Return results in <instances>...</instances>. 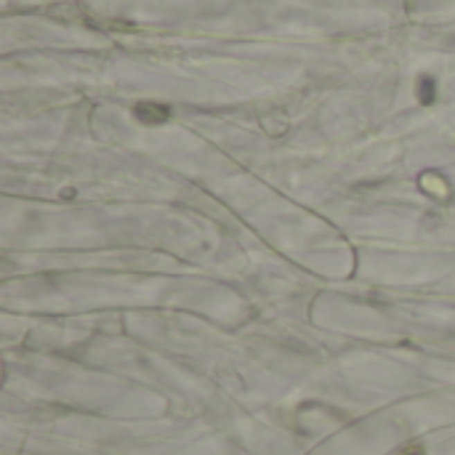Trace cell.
<instances>
[{"instance_id":"cell-1","label":"cell","mask_w":455,"mask_h":455,"mask_svg":"<svg viewBox=\"0 0 455 455\" xmlns=\"http://www.w3.org/2000/svg\"><path fill=\"white\" fill-rule=\"evenodd\" d=\"M402 455H423V445L413 442V445H407V447H404Z\"/></svg>"}]
</instances>
